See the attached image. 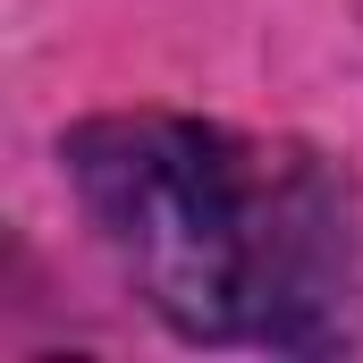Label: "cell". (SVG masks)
<instances>
[{"label": "cell", "mask_w": 363, "mask_h": 363, "mask_svg": "<svg viewBox=\"0 0 363 363\" xmlns=\"http://www.w3.org/2000/svg\"><path fill=\"white\" fill-rule=\"evenodd\" d=\"M101 254L203 347H347L363 313V228L347 178L279 135L178 110H110L60 144Z\"/></svg>", "instance_id": "6da1fadb"}]
</instances>
